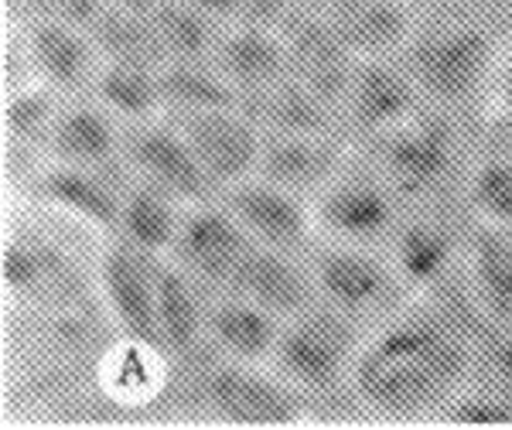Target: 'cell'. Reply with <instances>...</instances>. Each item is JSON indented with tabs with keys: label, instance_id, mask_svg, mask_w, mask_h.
<instances>
[{
	"label": "cell",
	"instance_id": "18",
	"mask_svg": "<svg viewBox=\"0 0 512 430\" xmlns=\"http://www.w3.org/2000/svg\"><path fill=\"white\" fill-rule=\"evenodd\" d=\"M212 65L229 79L239 99L260 93L287 76V45L280 28L256 21H229L222 24L216 48H212Z\"/></svg>",
	"mask_w": 512,
	"mask_h": 430
},
{
	"label": "cell",
	"instance_id": "15",
	"mask_svg": "<svg viewBox=\"0 0 512 430\" xmlns=\"http://www.w3.org/2000/svg\"><path fill=\"white\" fill-rule=\"evenodd\" d=\"M349 168V140L338 130L321 134H267L256 175L291 188L297 195H318Z\"/></svg>",
	"mask_w": 512,
	"mask_h": 430
},
{
	"label": "cell",
	"instance_id": "14",
	"mask_svg": "<svg viewBox=\"0 0 512 430\" xmlns=\"http://www.w3.org/2000/svg\"><path fill=\"white\" fill-rule=\"evenodd\" d=\"M158 260L161 256L137 250V246L123 243V239L106 246L103 260H99V287H103L106 308L117 318L123 335L151 345H158V325H154Z\"/></svg>",
	"mask_w": 512,
	"mask_h": 430
},
{
	"label": "cell",
	"instance_id": "26",
	"mask_svg": "<svg viewBox=\"0 0 512 430\" xmlns=\"http://www.w3.org/2000/svg\"><path fill=\"white\" fill-rule=\"evenodd\" d=\"M205 308L198 297V280H192L175 260H158V304H154V325L158 345L171 355L192 352L205 338Z\"/></svg>",
	"mask_w": 512,
	"mask_h": 430
},
{
	"label": "cell",
	"instance_id": "12",
	"mask_svg": "<svg viewBox=\"0 0 512 430\" xmlns=\"http://www.w3.org/2000/svg\"><path fill=\"white\" fill-rule=\"evenodd\" d=\"M222 195H226L222 205L236 215V222L246 229L253 243L297 253L315 236V209L304 202V195L291 192V188L253 175L226 188Z\"/></svg>",
	"mask_w": 512,
	"mask_h": 430
},
{
	"label": "cell",
	"instance_id": "1",
	"mask_svg": "<svg viewBox=\"0 0 512 430\" xmlns=\"http://www.w3.org/2000/svg\"><path fill=\"white\" fill-rule=\"evenodd\" d=\"M472 349L441 314L407 311L359 345L349 386L362 407L390 420L441 413L468 383Z\"/></svg>",
	"mask_w": 512,
	"mask_h": 430
},
{
	"label": "cell",
	"instance_id": "42",
	"mask_svg": "<svg viewBox=\"0 0 512 430\" xmlns=\"http://www.w3.org/2000/svg\"><path fill=\"white\" fill-rule=\"evenodd\" d=\"M7 11H18V7H28V4H38V0H4Z\"/></svg>",
	"mask_w": 512,
	"mask_h": 430
},
{
	"label": "cell",
	"instance_id": "37",
	"mask_svg": "<svg viewBox=\"0 0 512 430\" xmlns=\"http://www.w3.org/2000/svg\"><path fill=\"white\" fill-rule=\"evenodd\" d=\"M38 4H45L48 18H59V21H69V24H79V28H93L99 21V14L110 7V0H38ZM38 18V14H35Z\"/></svg>",
	"mask_w": 512,
	"mask_h": 430
},
{
	"label": "cell",
	"instance_id": "6",
	"mask_svg": "<svg viewBox=\"0 0 512 430\" xmlns=\"http://www.w3.org/2000/svg\"><path fill=\"white\" fill-rule=\"evenodd\" d=\"M188 140L202 171L216 185V192L239 185L260 171L263 127L243 106H219V110H192L168 117Z\"/></svg>",
	"mask_w": 512,
	"mask_h": 430
},
{
	"label": "cell",
	"instance_id": "7",
	"mask_svg": "<svg viewBox=\"0 0 512 430\" xmlns=\"http://www.w3.org/2000/svg\"><path fill=\"white\" fill-rule=\"evenodd\" d=\"M315 222L328 239L376 246L396 233L403 222L400 195L379 171H355L352 164L315 195Z\"/></svg>",
	"mask_w": 512,
	"mask_h": 430
},
{
	"label": "cell",
	"instance_id": "29",
	"mask_svg": "<svg viewBox=\"0 0 512 430\" xmlns=\"http://www.w3.org/2000/svg\"><path fill=\"white\" fill-rule=\"evenodd\" d=\"M89 35H93L103 62H134L154 65V69L164 65L161 45L154 38V28L140 0H110V7L99 14Z\"/></svg>",
	"mask_w": 512,
	"mask_h": 430
},
{
	"label": "cell",
	"instance_id": "21",
	"mask_svg": "<svg viewBox=\"0 0 512 430\" xmlns=\"http://www.w3.org/2000/svg\"><path fill=\"white\" fill-rule=\"evenodd\" d=\"M280 325L284 321L267 308L253 304L250 297L233 294L216 297L205 308V342L216 345V352L229 362H260L274 359Z\"/></svg>",
	"mask_w": 512,
	"mask_h": 430
},
{
	"label": "cell",
	"instance_id": "4",
	"mask_svg": "<svg viewBox=\"0 0 512 430\" xmlns=\"http://www.w3.org/2000/svg\"><path fill=\"white\" fill-rule=\"evenodd\" d=\"M362 338L355 335V318L345 311L318 308L294 314L280 325L274 349V369L294 390L301 393H328L349 383L352 362L359 355Z\"/></svg>",
	"mask_w": 512,
	"mask_h": 430
},
{
	"label": "cell",
	"instance_id": "41",
	"mask_svg": "<svg viewBox=\"0 0 512 430\" xmlns=\"http://www.w3.org/2000/svg\"><path fill=\"white\" fill-rule=\"evenodd\" d=\"M188 4L198 7L202 14H209V18L219 24L239 21V0H188Z\"/></svg>",
	"mask_w": 512,
	"mask_h": 430
},
{
	"label": "cell",
	"instance_id": "30",
	"mask_svg": "<svg viewBox=\"0 0 512 430\" xmlns=\"http://www.w3.org/2000/svg\"><path fill=\"white\" fill-rule=\"evenodd\" d=\"M164 383V349L140 338L123 335V342L113 345L99 359V386L106 396L120 403H147Z\"/></svg>",
	"mask_w": 512,
	"mask_h": 430
},
{
	"label": "cell",
	"instance_id": "25",
	"mask_svg": "<svg viewBox=\"0 0 512 430\" xmlns=\"http://www.w3.org/2000/svg\"><path fill=\"white\" fill-rule=\"evenodd\" d=\"M185 209L178 198H171L161 188L147 185V181L134 178V185L123 188L120 195V222L117 236L123 243L137 246V250L151 256H171L175 239L185 219Z\"/></svg>",
	"mask_w": 512,
	"mask_h": 430
},
{
	"label": "cell",
	"instance_id": "33",
	"mask_svg": "<svg viewBox=\"0 0 512 430\" xmlns=\"http://www.w3.org/2000/svg\"><path fill=\"white\" fill-rule=\"evenodd\" d=\"M465 198L475 222L512 236V157L489 154L465 175Z\"/></svg>",
	"mask_w": 512,
	"mask_h": 430
},
{
	"label": "cell",
	"instance_id": "32",
	"mask_svg": "<svg viewBox=\"0 0 512 430\" xmlns=\"http://www.w3.org/2000/svg\"><path fill=\"white\" fill-rule=\"evenodd\" d=\"M164 113L219 110V106H243V99L229 79L212 65V59H185L161 65Z\"/></svg>",
	"mask_w": 512,
	"mask_h": 430
},
{
	"label": "cell",
	"instance_id": "11",
	"mask_svg": "<svg viewBox=\"0 0 512 430\" xmlns=\"http://www.w3.org/2000/svg\"><path fill=\"white\" fill-rule=\"evenodd\" d=\"M250 246L253 239L246 236V229L226 205L198 202L185 209L171 260L198 284L229 287Z\"/></svg>",
	"mask_w": 512,
	"mask_h": 430
},
{
	"label": "cell",
	"instance_id": "38",
	"mask_svg": "<svg viewBox=\"0 0 512 430\" xmlns=\"http://www.w3.org/2000/svg\"><path fill=\"white\" fill-rule=\"evenodd\" d=\"M297 4H301V0H239V21H256V24L280 28Z\"/></svg>",
	"mask_w": 512,
	"mask_h": 430
},
{
	"label": "cell",
	"instance_id": "20",
	"mask_svg": "<svg viewBox=\"0 0 512 430\" xmlns=\"http://www.w3.org/2000/svg\"><path fill=\"white\" fill-rule=\"evenodd\" d=\"M48 151H52V161L103 171L117 161V154H123V127L93 96L79 103H62L52 134H48Z\"/></svg>",
	"mask_w": 512,
	"mask_h": 430
},
{
	"label": "cell",
	"instance_id": "44",
	"mask_svg": "<svg viewBox=\"0 0 512 430\" xmlns=\"http://www.w3.org/2000/svg\"><path fill=\"white\" fill-rule=\"evenodd\" d=\"M304 4H311V7H321V4H325V0H304Z\"/></svg>",
	"mask_w": 512,
	"mask_h": 430
},
{
	"label": "cell",
	"instance_id": "3",
	"mask_svg": "<svg viewBox=\"0 0 512 430\" xmlns=\"http://www.w3.org/2000/svg\"><path fill=\"white\" fill-rule=\"evenodd\" d=\"M373 144V168L400 195L403 205L431 202L461 171V137L441 110H417L400 127L373 137Z\"/></svg>",
	"mask_w": 512,
	"mask_h": 430
},
{
	"label": "cell",
	"instance_id": "10",
	"mask_svg": "<svg viewBox=\"0 0 512 430\" xmlns=\"http://www.w3.org/2000/svg\"><path fill=\"white\" fill-rule=\"evenodd\" d=\"M311 277L318 287V301L352 318L376 311L400 280L393 263L373 253V246L345 243V239H328L321 246L311 260Z\"/></svg>",
	"mask_w": 512,
	"mask_h": 430
},
{
	"label": "cell",
	"instance_id": "28",
	"mask_svg": "<svg viewBox=\"0 0 512 430\" xmlns=\"http://www.w3.org/2000/svg\"><path fill=\"white\" fill-rule=\"evenodd\" d=\"M89 93L103 110H110L120 123H140L164 117L161 69L134 62H99Z\"/></svg>",
	"mask_w": 512,
	"mask_h": 430
},
{
	"label": "cell",
	"instance_id": "16",
	"mask_svg": "<svg viewBox=\"0 0 512 430\" xmlns=\"http://www.w3.org/2000/svg\"><path fill=\"white\" fill-rule=\"evenodd\" d=\"M24 55H28L31 76L55 93H69V89L93 86V76L99 69V48L93 35L79 24L48 18L38 14L21 35Z\"/></svg>",
	"mask_w": 512,
	"mask_h": 430
},
{
	"label": "cell",
	"instance_id": "5",
	"mask_svg": "<svg viewBox=\"0 0 512 430\" xmlns=\"http://www.w3.org/2000/svg\"><path fill=\"white\" fill-rule=\"evenodd\" d=\"M202 407L239 427H284L301 417V390L284 376H267L253 362H219L198 383Z\"/></svg>",
	"mask_w": 512,
	"mask_h": 430
},
{
	"label": "cell",
	"instance_id": "9",
	"mask_svg": "<svg viewBox=\"0 0 512 430\" xmlns=\"http://www.w3.org/2000/svg\"><path fill=\"white\" fill-rule=\"evenodd\" d=\"M123 161L134 171V178L161 188L181 205L209 202L216 185L202 171L188 140L171 120L154 117L123 127Z\"/></svg>",
	"mask_w": 512,
	"mask_h": 430
},
{
	"label": "cell",
	"instance_id": "34",
	"mask_svg": "<svg viewBox=\"0 0 512 430\" xmlns=\"http://www.w3.org/2000/svg\"><path fill=\"white\" fill-rule=\"evenodd\" d=\"M59 93L45 82L31 79L18 89H7L4 99V130L7 140L18 147L48 144L52 123L59 117Z\"/></svg>",
	"mask_w": 512,
	"mask_h": 430
},
{
	"label": "cell",
	"instance_id": "23",
	"mask_svg": "<svg viewBox=\"0 0 512 430\" xmlns=\"http://www.w3.org/2000/svg\"><path fill=\"white\" fill-rule=\"evenodd\" d=\"M38 198L52 209H59L69 219L86 222L89 229H103V233H117L120 222V195L110 188L99 171L76 168V164L52 161L48 168L38 171L35 178Z\"/></svg>",
	"mask_w": 512,
	"mask_h": 430
},
{
	"label": "cell",
	"instance_id": "36",
	"mask_svg": "<svg viewBox=\"0 0 512 430\" xmlns=\"http://www.w3.org/2000/svg\"><path fill=\"white\" fill-rule=\"evenodd\" d=\"M441 413L451 424H465V427H509L512 393L502 390L499 383L489 386V390H468V386H461Z\"/></svg>",
	"mask_w": 512,
	"mask_h": 430
},
{
	"label": "cell",
	"instance_id": "2",
	"mask_svg": "<svg viewBox=\"0 0 512 430\" xmlns=\"http://www.w3.org/2000/svg\"><path fill=\"white\" fill-rule=\"evenodd\" d=\"M410 79L434 110H458L475 103L499 76V45L478 21H437L417 28L400 52Z\"/></svg>",
	"mask_w": 512,
	"mask_h": 430
},
{
	"label": "cell",
	"instance_id": "24",
	"mask_svg": "<svg viewBox=\"0 0 512 430\" xmlns=\"http://www.w3.org/2000/svg\"><path fill=\"white\" fill-rule=\"evenodd\" d=\"M243 110L260 123L263 134H321L338 130V110L311 93L291 72L274 86L243 99Z\"/></svg>",
	"mask_w": 512,
	"mask_h": 430
},
{
	"label": "cell",
	"instance_id": "40",
	"mask_svg": "<svg viewBox=\"0 0 512 430\" xmlns=\"http://www.w3.org/2000/svg\"><path fill=\"white\" fill-rule=\"evenodd\" d=\"M495 103H499V113L506 120V127L512 130V59L499 65V76H495Z\"/></svg>",
	"mask_w": 512,
	"mask_h": 430
},
{
	"label": "cell",
	"instance_id": "17",
	"mask_svg": "<svg viewBox=\"0 0 512 430\" xmlns=\"http://www.w3.org/2000/svg\"><path fill=\"white\" fill-rule=\"evenodd\" d=\"M321 14L359 59H393L417 31L414 0H325Z\"/></svg>",
	"mask_w": 512,
	"mask_h": 430
},
{
	"label": "cell",
	"instance_id": "27",
	"mask_svg": "<svg viewBox=\"0 0 512 430\" xmlns=\"http://www.w3.org/2000/svg\"><path fill=\"white\" fill-rule=\"evenodd\" d=\"M390 246H393L396 274L414 287L441 280L454 263V256L465 250V246H458L451 229L444 222L431 219V215L403 219L396 226V233L390 236Z\"/></svg>",
	"mask_w": 512,
	"mask_h": 430
},
{
	"label": "cell",
	"instance_id": "35",
	"mask_svg": "<svg viewBox=\"0 0 512 430\" xmlns=\"http://www.w3.org/2000/svg\"><path fill=\"white\" fill-rule=\"evenodd\" d=\"M0 274H4L7 294L31 297L41 294L52 277V256L45 246L24 243V239H7L4 243V260H0Z\"/></svg>",
	"mask_w": 512,
	"mask_h": 430
},
{
	"label": "cell",
	"instance_id": "8",
	"mask_svg": "<svg viewBox=\"0 0 512 430\" xmlns=\"http://www.w3.org/2000/svg\"><path fill=\"white\" fill-rule=\"evenodd\" d=\"M280 35L287 45V72L297 82H304L311 93H318L328 106H335L342 117V103L352 86L359 55L338 38L321 7L311 4H297L280 24Z\"/></svg>",
	"mask_w": 512,
	"mask_h": 430
},
{
	"label": "cell",
	"instance_id": "22",
	"mask_svg": "<svg viewBox=\"0 0 512 430\" xmlns=\"http://www.w3.org/2000/svg\"><path fill=\"white\" fill-rule=\"evenodd\" d=\"M465 274L475 308L495 332H512V236L475 222L465 239Z\"/></svg>",
	"mask_w": 512,
	"mask_h": 430
},
{
	"label": "cell",
	"instance_id": "13",
	"mask_svg": "<svg viewBox=\"0 0 512 430\" xmlns=\"http://www.w3.org/2000/svg\"><path fill=\"white\" fill-rule=\"evenodd\" d=\"M417 110H424V96L410 79L407 65L396 62V55L393 59H359L342 103V117L349 120L355 134L379 137L410 120Z\"/></svg>",
	"mask_w": 512,
	"mask_h": 430
},
{
	"label": "cell",
	"instance_id": "43",
	"mask_svg": "<svg viewBox=\"0 0 512 430\" xmlns=\"http://www.w3.org/2000/svg\"><path fill=\"white\" fill-rule=\"evenodd\" d=\"M417 4H431V7H451V4H461V0H417Z\"/></svg>",
	"mask_w": 512,
	"mask_h": 430
},
{
	"label": "cell",
	"instance_id": "39",
	"mask_svg": "<svg viewBox=\"0 0 512 430\" xmlns=\"http://www.w3.org/2000/svg\"><path fill=\"white\" fill-rule=\"evenodd\" d=\"M489 366L495 383L512 393V332H495L489 345Z\"/></svg>",
	"mask_w": 512,
	"mask_h": 430
},
{
	"label": "cell",
	"instance_id": "19",
	"mask_svg": "<svg viewBox=\"0 0 512 430\" xmlns=\"http://www.w3.org/2000/svg\"><path fill=\"white\" fill-rule=\"evenodd\" d=\"M226 291L250 297L253 304L277 314L280 321L308 311L318 297L311 267H301V263L294 260V253L274 250V246H260V243L250 246V253L243 256L233 284H229Z\"/></svg>",
	"mask_w": 512,
	"mask_h": 430
},
{
	"label": "cell",
	"instance_id": "31",
	"mask_svg": "<svg viewBox=\"0 0 512 430\" xmlns=\"http://www.w3.org/2000/svg\"><path fill=\"white\" fill-rule=\"evenodd\" d=\"M140 4L147 11L164 62L209 59L222 31L219 21H212L188 0H140Z\"/></svg>",
	"mask_w": 512,
	"mask_h": 430
}]
</instances>
